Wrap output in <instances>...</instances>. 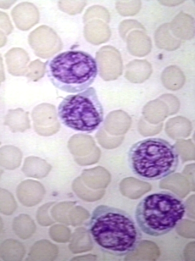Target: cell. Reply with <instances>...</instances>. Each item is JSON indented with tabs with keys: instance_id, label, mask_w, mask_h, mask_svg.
<instances>
[{
	"instance_id": "obj_1",
	"label": "cell",
	"mask_w": 195,
	"mask_h": 261,
	"mask_svg": "<svg viewBox=\"0 0 195 261\" xmlns=\"http://www.w3.org/2000/svg\"><path fill=\"white\" fill-rule=\"evenodd\" d=\"M87 231L102 251L116 256L134 252L142 236L128 212L105 205H100L94 210Z\"/></svg>"
},
{
	"instance_id": "obj_2",
	"label": "cell",
	"mask_w": 195,
	"mask_h": 261,
	"mask_svg": "<svg viewBox=\"0 0 195 261\" xmlns=\"http://www.w3.org/2000/svg\"><path fill=\"white\" fill-rule=\"evenodd\" d=\"M48 78L57 88L67 93H79L94 81L98 73L96 60L78 50L59 53L45 62Z\"/></svg>"
},
{
	"instance_id": "obj_3",
	"label": "cell",
	"mask_w": 195,
	"mask_h": 261,
	"mask_svg": "<svg viewBox=\"0 0 195 261\" xmlns=\"http://www.w3.org/2000/svg\"><path fill=\"white\" fill-rule=\"evenodd\" d=\"M128 161L132 172L139 179L156 181L174 173L179 164V155L165 140L151 138L136 142L130 148Z\"/></svg>"
},
{
	"instance_id": "obj_4",
	"label": "cell",
	"mask_w": 195,
	"mask_h": 261,
	"mask_svg": "<svg viewBox=\"0 0 195 261\" xmlns=\"http://www.w3.org/2000/svg\"><path fill=\"white\" fill-rule=\"evenodd\" d=\"M185 212L186 205L181 198L172 192L163 191L143 198L136 207L135 217L143 232L158 237L173 230Z\"/></svg>"
},
{
	"instance_id": "obj_5",
	"label": "cell",
	"mask_w": 195,
	"mask_h": 261,
	"mask_svg": "<svg viewBox=\"0 0 195 261\" xmlns=\"http://www.w3.org/2000/svg\"><path fill=\"white\" fill-rule=\"evenodd\" d=\"M58 115L66 127L88 134L96 130L104 118L103 106L93 87L63 98L58 105Z\"/></svg>"
},
{
	"instance_id": "obj_6",
	"label": "cell",
	"mask_w": 195,
	"mask_h": 261,
	"mask_svg": "<svg viewBox=\"0 0 195 261\" xmlns=\"http://www.w3.org/2000/svg\"><path fill=\"white\" fill-rule=\"evenodd\" d=\"M45 190L40 184L26 182L20 185L17 190V196L23 205L32 207L39 204L43 199Z\"/></svg>"
},
{
	"instance_id": "obj_7",
	"label": "cell",
	"mask_w": 195,
	"mask_h": 261,
	"mask_svg": "<svg viewBox=\"0 0 195 261\" xmlns=\"http://www.w3.org/2000/svg\"><path fill=\"white\" fill-rule=\"evenodd\" d=\"M58 246L47 240H39L32 247L27 260L53 261L58 256Z\"/></svg>"
},
{
	"instance_id": "obj_8",
	"label": "cell",
	"mask_w": 195,
	"mask_h": 261,
	"mask_svg": "<svg viewBox=\"0 0 195 261\" xmlns=\"http://www.w3.org/2000/svg\"><path fill=\"white\" fill-rule=\"evenodd\" d=\"M25 254L24 246L16 240H6L0 245V257L4 261H20Z\"/></svg>"
},
{
	"instance_id": "obj_9",
	"label": "cell",
	"mask_w": 195,
	"mask_h": 261,
	"mask_svg": "<svg viewBox=\"0 0 195 261\" xmlns=\"http://www.w3.org/2000/svg\"><path fill=\"white\" fill-rule=\"evenodd\" d=\"M12 227L14 233L23 240L30 238L36 228L34 221L29 216L24 214H20L14 219Z\"/></svg>"
},
{
	"instance_id": "obj_10",
	"label": "cell",
	"mask_w": 195,
	"mask_h": 261,
	"mask_svg": "<svg viewBox=\"0 0 195 261\" xmlns=\"http://www.w3.org/2000/svg\"><path fill=\"white\" fill-rule=\"evenodd\" d=\"M75 202L62 201L54 205L50 210L51 216L54 221L66 225H69L68 215Z\"/></svg>"
},
{
	"instance_id": "obj_11",
	"label": "cell",
	"mask_w": 195,
	"mask_h": 261,
	"mask_svg": "<svg viewBox=\"0 0 195 261\" xmlns=\"http://www.w3.org/2000/svg\"><path fill=\"white\" fill-rule=\"evenodd\" d=\"M17 202L12 194L0 188V212L5 215L12 214L17 208Z\"/></svg>"
},
{
	"instance_id": "obj_12",
	"label": "cell",
	"mask_w": 195,
	"mask_h": 261,
	"mask_svg": "<svg viewBox=\"0 0 195 261\" xmlns=\"http://www.w3.org/2000/svg\"><path fill=\"white\" fill-rule=\"evenodd\" d=\"M49 234L53 240L59 243L67 242L71 237L70 230L66 226L59 224L52 226L49 229Z\"/></svg>"
},
{
	"instance_id": "obj_13",
	"label": "cell",
	"mask_w": 195,
	"mask_h": 261,
	"mask_svg": "<svg viewBox=\"0 0 195 261\" xmlns=\"http://www.w3.org/2000/svg\"><path fill=\"white\" fill-rule=\"evenodd\" d=\"M55 202H50L41 206L37 210V220L38 223L42 226H47L55 222L54 220L50 215L51 207Z\"/></svg>"
},
{
	"instance_id": "obj_14",
	"label": "cell",
	"mask_w": 195,
	"mask_h": 261,
	"mask_svg": "<svg viewBox=\"0 0 195 261\" xmlns=\"http://www.w3.org/2000/svg\"><path fill=\"white\" fill-rule=\"evenodd\" d=\"M82 209L78 206H74L70 209L68 215L69 225L74 226L80 224L82 219Z\"/></svg>"
},
{
	"instance_id": "obj_15",
	"label": "cell",
	"mask_w": 195,
	"mask_h": 261,
	"mask_svg": "<svg viewBox=\"0 0 195 261\" xmlns=\"http://www.w3.org/2000/svg\"><path fill=\"white\" fill-rule=\"evenodd\" d=\"M7 25V22L5 15L3 13L0 12V27L4 29L6 28Z\"/></svg>"
},
{
	"instance_id": "obj_16",
	"label": "cell",
	"mask_w": 195,
	"mask_h": 261,
	"mask_svg": "<svg viewBox=\"0 0 195 261\" xmlns=\"http://www.w3.org/2000/svg\"><path fill=\"white\" fill-rule=\"evenodd\" d=\"M5 38L3 34L0 31V47L4 44Z\"/></svg>"
},
{
	"instance_id": "obj_17",
	"label": "cell",
	"mask_w": 195,
	"mask_h": 261,
	"mask_svg": "<svg viewBox=\"0 0 195 261\" xmlns=\"http://www.w3.org/2000/svg\"><path fill=\"white\" fill-rule=\"evenodd\" d=\"M3 228V222L1 218L0 217V233Z\"/></svg>"
},
{
	"instance_id": "obj_18",
	"label": "cell",
	"mask_w": 195,
	"mask_h": 261,
	"mask_svg": "<svg viewBox=\"0 0 195 261\" xmlns=\"http://www.w3.org/2000/svg\"><path fill=\"white\" fill-rule=\"evenodd\" d=\"M2 68L3 67H2V61H1V59L0 56V72H1Z\"/></svg>"
}]
</instances>
